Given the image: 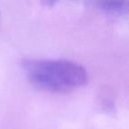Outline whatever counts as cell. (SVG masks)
Masks as SVG:
<instances>
[{"label": "cell", "instance_id": "1", "mask_svg": "<svg viewBox=\"0 0 129 129\" xmlns=\"http://www.w3.org/2000/svg\"><path fill=\"white\" fill-rule=\"evenodd\" d=\"M22 66L33 86L51 93H70L88 81L86 70L69 60L25 59Z\"/></svg>", "mask_w": 129, "mask_h": 129}, {"label": "cell", "instance_id": "2", "mask_svg": "<svg viewBox=\"0 0 129 129\" xmlns=\"http://www.w3.org/2000/svg\"><path fill=\"white\" fill-rule=\"evenodd\" d=\"M98 6L109 13L122 14L127 10V0H97Z\"/></svg>", "mask_w": 129, "mask_h": 129}, {"label": "cell", "instance_id": "3", "mask_svg": "<svg viewBox=\"0 0 129 129\" xmlns=\"http://www.w3.org/2000/svg\"><path fill=\"white\" fill-rule=\"evenodd\" d=\"M46 5H52L54 2H56L57 0H42Z\"/></svg>", "mask_w": 129, "mask_h": 129}]
</instances>
